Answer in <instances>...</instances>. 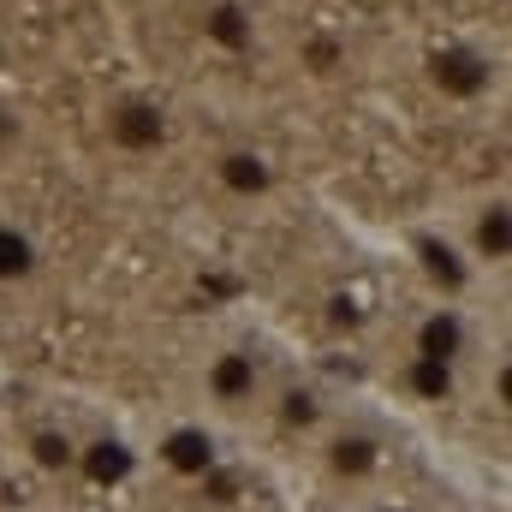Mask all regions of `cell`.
<instances>
[{"label":"cell","instance_id":"3","mask_svg":"<svg viewBox=\"0 0 512 512\" xmlns=\"http://www.w3.org/2000/svg\"><path fill=\"white\" fill-rule=\"evenodd\" d=\"M322 459H328V477H334V483L358 489V483H376V477H382L387 447H382V435H376L370 423H340V429L328 435Z\"/></svg>","mask_w":512,"mask_h":512},{"label":"cell","instance_id":"8","mask_svg":"<svg viewBox=\"0 0 512 512\" xmlns=\"http://www.w3.org/2000/svg\"><path fill=\"white\" fill-rule=\"evenodd\" d=\"M215 179H221V191H233V197H268V191H274V161H268L262 149H221Z\"/></svg>","mask_w":512,"mask_h":512},{"label":"cell","instance_id":"12","mask_svg":"<svg viewBox=\"0 0 512 512\" xmlns=\"http://www.w3.org/2000/svg\"><path fill=\"white\" fill-rule=\"evenodd\" d=\"M167 465H179V471H203V465H209V435H197V429H173V441H167Z\"/></svg>","mask_w":512,"mask_h":512},{"label":"cell","instance_id":"4","mask_svg":"<svg viewBox=\"0 0 512 512\" xmlns=\"http://www.w3.org/2000/svg\"><path fill=\"white\" fill-rule=\"evenodd\" d=\"M108 143L126 149V155H149L167 143V108L149 102V96H126L108 108Z\"/></svg>","mask_w":512,"mask_h":512},{"label":"cell","instance_id":"1","mask_svg":"<svg viewBox=\"0 0 512 512\" xmlns=\"http://www.w3.org/2000/svg\"><path fill=\"white\" fill-rule=\"evenodd\" d=\"M262 387H268V370H262V352L256 346H221L215 358H209V370H203V393H209V405L215 411H245L262 399Z\"/></svg>","mask_w":512,"mask_h":512},{"label":"cell","instance_id":"7","mask_svg":"<svg viewBox=\"0 0 512 512\" xmlns=\"http://www.w3.org/2000/svg\"><path fill=\"white\" fill-rule=\"evenodd\" d=\"M507 251H512V215H507V203L495 197V203H483V209H477L465 256H471V268H501Z\"/></svg>","mask_w":512,"mask_h":512},{"label":"cell","instance_id":"11","mask_svg":"<svg viewBox=\"0 0 512 512\" xmlns=\"http://www.w3.org/2000/svg\"><path fill=\"white\" fill-rule=\"evenodd\" d=\"M203 30L227 54H251V42H256V18H251V6H239V0H215L209 18H203Z\"/></svg>","mask_w":512,"mask_h":512},{"label":"cell","instance_id":"5","mask_svg":"<svg viewBox=\"0 0 512 512\" xmlns=\"http://www.w3.org/2000/svg\"><path fill=\"white\" fill-rule=\"evenodd\" d=\"M417 358H441V364H459L471 352V322L459 304H435L423 322H417V340H411Z\"/></svg>","mask_w":512,"mask_h":512},{"label":"cell","instance_id":"6","mask_svg":"<svg viewBox=\"0 0 512 512\" xmlns=\"http://www.w3.org/2000/svg\"><path fill=\"white\" fill-rule=\"evenodd\" d=\"M36 274H42V239L24 221L0 215V286H30Z\"/></svg>","mask_w":512,"mask_h":512},{"label":"cell","instance_id":"10","mask_svg":"<svg viewBox=\"0 0 512 512\" xmlns=\"http://www.w3.org/2000/svg\"><path fill=\"white\" fill-rule=\"evenodd\" d=\"M453 387H459V364H441V358H405V393L417 399V405H441V399H453Z\"/></svg>","mask_w":512,"mask_h":512},{"label":"cell","instance_id":"9","mask_svg":"<svg viewBox=\"0 0 512 512\" xmlns=\"http://www.w3.org/2000/svg\"><path fill=\"white\" fill-rule=\"evenodd\" d=\"M417 256H423L429 280L441 286V298H459V292L471 286V256L459 251L453 239H435V233H423V239H417Z\"/></svg>","mask_w":512,"mask_h":512},{"label":"cell","instance_id":"2","mask_svg":"<svg viewBox=\"0 0 512 512\" xmlns=\"http://www.w3.org/2000/svg\"><path fill=\"white\" fill-rule=\"evenodd\" d=\"M423 66H429V84L441 96H453V102H477L495 84V60L483 48H471V42H441Z\"/></svg>","mask_w":512,"mask_h":512},{"label":"cell","instance_id":"13","mask_svg":"<svg viewBox=\"0 0 512 512\" xmlns=\"http://www.w3.org/2000/svg\"><path fill=\"white\" fill-rule=\"evenodd\" d=\"M370 512H405V507H370Z\"/></svg>","mask_w":512,"mask_h":512}]
</instances>
